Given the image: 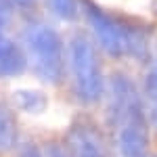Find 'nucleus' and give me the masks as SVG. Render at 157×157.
<instances>
[{
	"mask_svg": "<svg viewBox=\"0 0 157 157\" xmlns=\"http://www.w3.org/2000/svg\"><path fill=\"white\" fill-rule=\"evenodd\" d=\"M155 121H157V111H155Z\"/></svg>",
	"mask_w": 157,
	"mask_h": 157,
	"instance_id": "2eb2a0df",
	"label": "nucleus"
},
{
	"mask_svg": "<svg viewBox=\"0 0 157 157\" xmlns=\"http://www.w3.org/2000/svg\"><path fill=\"white\" fill-rule=\"evenodd\" d=\"M9 19H11V2L9 0H0V34L6 27Z\"/></svg>",
	"mask_w": 157,
	"mask_h": 157,
	"instance_id": "9b49d317",
	"label": "nucleus"
},
{
	"mask_svg": "<svg viewBox=\"0 0 157 157\" xmlns=\"http://www.w3.org/2000/svg\"><path fill=\"white\" fill-rule=\"evenodd\" d=\"M46 155L48 157H71L65 153V149L59 145H48V149H46Z\"/></svg>",
	"mask_w": 157,
	"mask_h": 157,
	"instance_id": "ddd939ff",
	"label": "nucleus"
},
{
	"mask_svg": "<svg viewBox=\"0 0 157 157\" xmlns=\"http://www.w3.org/2000/svg\"><path fill=\"white\" fill-rule=\"evenodd\" d=\"M48 9L63 21H73L80 13L78 0H46Z\"/></svg>",
	"mask_w": 157,
	"mask_h": 157,
	"instance_id": "6e6552de",
	"label": "nucleus"
},
{
	"mask_svg": "<svg viewBox=\"0 0 157 157\" xmlns=\"http://www.w3.org/2000/svg\"><path fill=\"white\" fill-rule=\"evenodd\" d=\"M67 59L71 69L75 94L82 103H97L103 94V78L94 46L82 34H75L67 42Z\"/></svg>",
	"mask_w": 157,
	"mask_h": 157,
	"instance_id": "7ed1b4c3",
	"label": "nucleus"
},
{
	"mask_svg": "<svg viewBox=\"0 0 157 157\" xmlns=\"http://www.w3.org/2000/svg\"><path fill=\"white\" fill-rule=\"evenodd\" d=\"M111 121L117 128V147L124 157H147L149 126L143 103L134 84L126 75L111 78Z\"/></svg>",
	"mask_w": 157,
	"mask_h": 157,
	"instance_id": "f257e3e1",
	"label": "nucleus"
},
{
	"mask_svg": "<svg viewBox=\"0 0 157 157\" xmlns=\"http://www.w3.org/2000/svg\"><path fill=\"white\" fill-rule=\"evenodd\" d=\"M67 149L71 157H107L105 147L88 124H73L67 132Z\"/></svg>",
	"mask_w": 157,
	"mask_h": 157,
	"instance_id": "39448f33",
	"label": "nucleus"
},
{
	"mask_svg": "<svg viewBox=\"0 0 157 157\" xmlns=\"http://www.w3.org/2000/svg\"><path fill=\"white\" fill-rule=\"evenodd\" d=\"M17 98H19V105L25 109V111H34V113H38V111H42L44 109V105H46V101L40 97V92H17Z\"/></svg>",
	"mask_w": 157,
	"mask_h": 157,
	"instance_id": "1a4fd4ad",
	"label": "nucleus"
},
{
	"mask_svg": "<svg viewBox=\"0 0 157 157\" xmlns=\"http://www.w3.org/2000/svg\"><path fill=\"white\" fill-rule=\"evenodd\" d=\"M27 65L25 50H21L13 40L0 34V78H15L23 73Z\"/></svg>",
	"mask_w": 157,
	"mask_h": 157,
	"instance_id": "423d86ee",
	"label": "nucleus"
},
{
	"mask_svg": "<svg viewBox=\"0 0 157 157\" xmlns=\"http://www.w3.org/2000/svg\"><path fill=\"white\" fill-rule=\"evenodd\" d=\"M17 140V124L15 117L4 105H0V153L13 149Z\"/></svg>",
	"mask_w": 157,
	"mask_h": 157,
	"instance_id": "0eeeda50",
	"label": "nucleus"
},
{
	"mask_svg": "<svg viewBox=\"0 0 157 157\" xmlns=\"http://www.w3.org/2000/svg\"><path fill=\"white\" fill-rule=\"evenodd\" d=\"M84 6L86 21L90 25L92 34L97 38L98 46L107 52L109 57H121L124 52H128V40H130V27L121 25L113 17H109L105 11H101L94 6L90 0L82 2Z\"/></svg>",
	"mask_w": 157,
	"mask_h": 157,
	"instance_id": "20e7f679",
	"label": "nucleus"
},
{
	"mask_svg": "<svg viewBox=\"0 0 157 157\" xmlns=\"http://www.w3.org/2000/svg\"><path fill=\"white\" fill-rule=\"evenodd\" d=\"M147 94L157 105V59L151 67V71L147 73Z\"/></svg>",
	"mask_w": 157,
	"mask_h": 157,
	"instance_id": "9d476101",
	"label": "nucleus"
},
{
	"mask_svg": "<svg viewBox=\"0 0 157 157\" xmlns=\"http://www.w3.org/2000/svg\"><path fill=\"white\" fill-rule=\"evenodd\" d=\"M23 50L27 63L42 82L59 84L63 78V42L44 21H29L23 27Z\"/></svg>",
	"mask_w": 157,
	"mask_h": 157,
	"instance_id": "f03ea898",
	"label": "nucleus"
},
{
	"mask_svg": "<svg viewBox=\"0 0 157 157\" xmlns=\"http://www.w3.org/2000/svg\"><path fill=\"white\" fill-rule=\"evenodd\" d=\"M15 4H19V6H27V4H32L34 0H13Z\"/></svg>",
	"mask_w": 157,
	"mask_h": 157,
	"instance_id": "4468645a",
	"label": "nucleus"
},
{
	"mask_svg": "<svg viewBox=\"0 0 157 157\" xmlns=\"http://www.w3.org/2000/svg\"><path fill=\"white\" fill-rule=\"evenodd\" d=\"M19 157H42V155H40L38 147L29 143V145H25L23 149H21V153H19Z\"/></svg>",
	"mask_w": 157,
	"mask_h": 157,
	"instance_id": "f8f14e48",
	"label": "nucleus"
}]
</instances>
